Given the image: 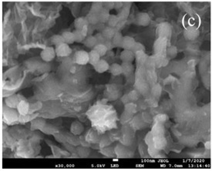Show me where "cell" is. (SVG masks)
I'll list each match as a JSON object with an SVG mask.
<instances>
[{"instance_id": "6da1fadb", "label": "cell", "mask_w": 212, "mask_h": 171, "mask_svg": "<svg viewBox=\"0 0 212 171\" xmlns=\"http://www.w3.org/2000/svg\"><path fill=\"white\" fill-rule=\"evenodd\" d=\"M2 116L7 123H12L16 121H19L20 113L18 111H16L15 109L6 106L5 107H3Z\"/></svg>"}, {"instance_id": "7a4b0ae2", "label": "cell", "mask_w": 212, "mask_h": 171, "mask_svg": "<svg viewBox=\"0 0 212 171\" xmlns=\"http://www.w3.org/2000/svg\"><path fill=\"white\" fill-rule=\"evenodd\" d=\"M89 52L85 50H78L73 56V61L75 63L80 65H84L89 63Z\"/></svg>"}, {"instance_id": "3957f363", "label": "cell", "mask_w": 212, "mask_h": 171, "mask_svg": "<svg viewBox=\"0 0 212 171\" xmlns=\"http://www.w3.org/2000/svg\"><path fill=\"white\" fill-rule=\"evenodd\" d=\"M56 53L55 48L52 46H46L40 52V57L44 62H51L56 57Z\"/></svg>"}, {"instance_id": "277c9868", "label": "cell", "mask_w": 212, "mask_h": 171, "mask_svg": "<svg viewBox=\"0 0 212 171\" xmlns=\"http://www.w3.org/2000/svg\"><path fill=\"white\" fill-rule=\"evenodd\" d=\"M55 50H56V56L58 57H63V58L70 56L73 52L69 45L66 43H61L58 45H56Z\"/></svg>"}, {"instance_id": "5b68a950", "label": "cell", "mask_w": 212, "mask_h": 171, "mask_svg": "<svg viewBox=\"0 0 212 171\" xmlns=\"http://www.w3.org/2000/svg\"><path fill=\"white\" fill-rule=\"evenodd\" d=\"M23 99H21V96L20 95L12 94V95H10L6 97V99L5 100V106H7V107L12 108V109H16L19 103Z\"/></svg>"}, {"instance_id": "8992f818", "label": "cell", "mask_w": 212, "mask_h": 171, "mask_svg": "<svg viewBox=\"0 0 212 171\" xmlns=\"http://www.w3.org/2000/svg\"><path fill=\"white\" fill-rule=\"evenodd\" d=\"M75 36V42L76 43H83L88 34V25L83 28L82 29H75L73 31Z\"/></svg>"}, {"instance_id": "52a82bcc", "label": "cell", "mask_w": 212, "mask_h": 171, "mask_svg": "<svg viewBox=\"0 0 212 171\" xmlns=\"http://www.w3.org/2000/svg\"><path fill=\"white\" fill-rule=\"evenodd\" d=\"M110 65L108 63V62L106 60L100 59L97 63H96L93 65V68H94L95 71L97 72L98 73H104L106 71H109Z\"/></svg>"}, {"instance_id": "ba28073f", "label": "cell", "mask_w": 212, "mask_h": 171, "mask_svg": "<svg viewBox=\"0 0 212 171\" xmlns=\"http://www.w3.org/2000/svg\"><path fill=\"white\" fill-rule=\"evenodd\" d=\"M84 131V127L83 125V123L80 121H74L71 125H70V133L76 135V136H80L81 135Z\"/></svg>"}, {"instance_id": "9c48e42d", "label": "cell", "mask_w": 212, "mask_h": 171, "mask_svg": "<svg viewBox=\"0 0 212 171\" xmlns=\"http://www.w3.org/2000/svg\"><path fill=\"white\" fill-rule=\"evenodd\" d=\"M120 58L122 62H129L131 63L135 58L134 52L131 49H124L120 56Z\"/></svg>"}, {"instance_id": "30bf717a", "label": "cell", "mask_w": 212, "mask_h": 171, "mask_svg": "<svg viewBox=\"0 0 212 171\" xmlns=\"http://www.w3.org/2000/svg\"><path fill=\"white\" fill-rule=\"evenodd\" d=\"M17 111L19 112L20 115H25L29 113L30 109V104L25 100H22L19 103L18 107L16 108Z\"/></svg>"}, {"instance_id": "8fae6325", "label": "cell", "mask_w": 212, "mask_h": 171, "mask_svg": "<svg viewBox=\"0 0 212 171\" xmlns=\"http://www.w3.org/2000/svg\"><path fill=\"white\" fill-rule=\"evenodd\" d=\"M46 124V121L43 119H34L33 121H31V130H42L44 126Z\"/></svg>"}, {"instance_id": "7c38bea8", "label": "cell", "mask_w": 212, "mask_h": 171, "mask_svg": "<svg viewBox=\"0 0 212 171\" xmlns=\"http://www.w3.org/2000/svg\"><path fill=\"white\" fill-rule=\"evenodd\" d=\"M83 45L85 46H86L87 48H89V49H93L96 45H97V40L95 37V36L93 35H89L86 37V39L84 40V41L83 42Z\"/></svg>"}, {"instance_id": "4fadbf2b", "label": "cell", "mask_w": 212, "mask_h": 171, "mask_svg": "<svg viewBox=\"0 0 212 171\" xmlns=\"http://www.w3.org/2000/svg\"><path fill=\"white\" fill-rule=\"evenodd\" d=\"M109 72L110 73L111 75H113L114 76H120L123 73V69H122L121 65L118 64V63H113L110 65Z\"/></svg>"}, {"instance_id": "5bb4252c", "label": "cell", "mask_w": 212, "mask_h": 171, "mask_svg": "<svg viewBox=\"0 0 212 171\" xmlns=\"http://www.w3.org/2000/svg\"><path fill=\"white\" fill-rule=\"evenodd\" d=\"M66 142L76 147H78L80 145V137H79V136L74 135L73 133H66Z\"/></svg>"}, {"instance_id": "9a60e30c", "label": "cell", "mask_w": 212, "mask_h": 171, "mask_svg": "<svg viewBox=\"0 0 212 171\" xmlns=\"http://www.w3.org/2000/svg\"><path fill=\"white\" fill-rule=\"evenodd\" d=\"M117 29L114 27H111L109 25H106L105 29L103 30L102 33L105 36L106 40H112L113 37L114 36L115 33L117 32Z\"/></svg>"}, {"instance_id": "2e32d148", "label": "cell", "mask_w": 212, "mask_h": 171, "mask_svg": "<svg viewBox=\"0 0 212 171\" xmlns=\"http://www.w3.org/2000/svg\"><path fill=\"white\" fill-rule=\"evenodd\" d=\"M89 153H90L89 147H83L81 145L76 147V154L78 156L81 158H86L89 156Z\"/></svg>"}, {"instance_id": "e0dca14e", "label": "cell", "mask_w": 212, "mask_h": 171, "mask_svg": "<svg viewBox=\"0 0 212 171\" xmlns=\"http://www.w3.org/2000/svg\"><path fill=\"white\" fill-rule=\"evenodd\" d=\"M89 63L90 65H94L96 63H97L98 61L101 59V56H100V54L96 50H94L93 49L89 51Z\"/></svg>"}, {"instance_id": "ac0fdd59", "label": "cell", "mask_w": 212, "mask_h": 171, "mask_svg": "<svg viewBox=\"0 0 212 171\" xmlns=\"http://www.w3.org/2000/svg\"><path fill=\"white\" fill-rule=\"evenodd\" d=\"M135 41L132 37L130 36H125L123 39V42H122V45L121 47L124 49H132V48L133 47L134 44H135Z\"/></svg>"}, {"instance_id": "d6986e66", "label": "cell", "mask_w": 212, "mask_h": 171, "mask_svg": "<svg viewBox=\"0 0 212 171\" xmlns=\"http://www.w3.org/2000/svg\"><path fill=\"white\" fill-rule=\"evenodd\" d=\"M62 36L64 39V43H67L69 45L73 44L75 42V36L73 32L70 31H65L62 33Z\"/></svg>"}, {"instance_id": "ffe728a7", "label": "cell", "mask_w": 212, "mask_h": 171, "mask_svg": "<svg viewBox=\"0 0 212 171\" xmlns=\"http://www.w3.org/2000/svg\"><path fill=\"white\" fill-rule=\"evenodd\" d=\"M37 116H38V114H35V113H28L25 115H20L19 122H20L22 123L31 122L34 119H36L37 117Z\"/></svg>"}, {"instance_id": "44dd1931", "label": "cell", "mask_w": 212, "mask_h": 171, "mask_svg": "<svg viewBox=\"0 0 212 171\" xmlns=\"http://www.w3.org/2000/svg\"><path fill=\"white\" fill-rule=\"evenodd\" d=\"M88 22L86 17H79L76 18L74 21V26L76 29H82L83 28L88 25Z\"/></svg>"}, {"instance_id": "7402d4cb", "label": "cell", "mask_w": 212, "mask_h": 171, "mask_svg": "<svg viewBox=\"0 0 212 171\" xmlns=\"http://www.w3.org/2000/svg\"><path fill=\"white\" fill-rule=\"evenodd\" d=\"M86 19L89 24H92V25H96L97 23H98L100 22L99 21V17H98V13H96L92 11H90L86 15Z\"/></svg>"}, {"instance_id": "603a6c76", "label": "cell", "mask_w": 212, "mask_h": 171, "mask_svg": "<svg viewBox=\"0 0 212 171\" xmlns=\"http://www.w3.org/2000/svg\"><path fill=\"white\" fill-rule=\"evenodd\" d=\"M123 36L121 35V33L117 30V32L115 33L114 36L113 37V39L111 40L112 43L113 44L114 47H121L122 45V42H123Z\"/></svg>"}, {"instance_id": "cb8c5ba5", "label": "cell", "mask_w": 212, "mask_h": 171, "mask_svg": "<svg viewBox=\"0 0 212 171\" xmlns=\"http://www.w3.org/2000/svg\"><path fill=\"white\" fill-rule=\"evenodd\" d=\"M42 131L43 133L45 134H47V135H54L56 133L59 132L58 131V129L56 128L55 126L53 125H51V124H46L44 126V127L42 129Z\"/></svg>"}, {"instance_id": "d4e9b609", "label": "cell", "mask_w": 212, "mask_h": 171, "mask_svg": "<svg viewBox=\"0 0 212 171\" xmlns=\"http://www.w3.org/2000/svg\"><path fill=\"white\" fill-rule=\"evenodd\" d=\"M151 133L153 135L154 137L162 136L163 134H164V127H163V125H161L160 123H157L152 129Z\"/></svg>"}, {"instance_id": "484cf974", "label": "cell", "mask_w": 212, "mask_h": 171, "mask_svg": "<svg viewBox=\"0 0 212 171\" xmlns=\"http://www.w3.org/2000/svg\"><path fill=\"white\" fill-rule=\"evenodd\" d=\"M110 16V15L109 13V11L105 8H103V9L98 13L99 21L101 22H104V23L107 22Z\"/></svg>"}, {"instance_id": "4316f807", "label": "cell", "mask_w": 212, "mask_h": 171, "mask_svg": "<svg viewBox=\"0 0 212 171\" xmlns=\"http://www.w3.org/2000/svg\"><path fill=\"white\" fill-rule=\"evenodd\" d=\"M112 140L110 139V137L107 135H104L103 136L100 140H99V146H100V149L101 148H104V147H108L112 143Z\"/></svg>"}, {"instance_id": "83f0119b", "label": "cell", "mask_w": 212, "mask_h": 171, "mask_svg": "<svg viewBox=\"0 0 212 171\" xmlns=\"http://www.w3.org/2000/svg\"><path fill=\"white\" fill-rule=\"evenodd\" d=\"M93 49L96 50L100 54V56L101 57L104 56L108 52V49L106 48L105 44H101V43H98L97 45H96V46L93 48Z\"/></svg>"}, {"instance_id": "f1b7e54d", "label": "cell", "mask_w": 212, "mask_h": 171, "mask_svg": "<svg viewBox=\"0 0 212 171\" xmlns=\"http://www.w3.org/2000/svg\"><path fill=\"white\" fill-rule=\"evenodd\" d=\"M122 69H123V73L125 75V76H129L132 71H133V65L131 63H129V62H123L122 64Z\"/></svg>"}, {"instance_id": "f546056e", "label": "cell", "mask_w": 212, "mask_h": 171, "mask_svg": "<svg viewBox=\"0 0 212 171\" xmlns=\"http://www.w3.org/2000/svg\"><path fill=\"white\" fill-rule=\"evenodd\" d=\"M50 41L51 43L53 45H54L55 46L56 45H58L61 43H64V39L62 36V34H56V35H53L51 39H50Z\"/></svg>"}, {"instance_id": "4dcf8cb0", "label": "cell", "mask_w": 212, "mask_h": 171, "mask_svg": "<svg viewBox=\"0 0 212 171\" xmlns=\"http://www.w3.org/2000/svg\"><path fill=\"white\" fill-rule=\"evenodd\" d=\"M49 146L51 147V150H52V153H53L54 157H56V158L63 157V150L60 149V147H56V145H53V144H50Z\"/></svg>"}, {"instance_id": "1f68e13d", "label": "cell", "mask_w": 212, "mask_h": 171, "mask_svg": "<svg viewBox=\"0 0 212 171\" xmlns=\"http://www.w3.org/2000/svg\"><path fill=\"white\" fill-rule=\"evenodd\" d=\"M100 153L103 155H104L105 156H107V157H113L114 154H116L115 150H113V149L112 147H110V146L104 147V148H101L100 149Z\"/></svg>"}, {"instance_id": "d6a6232c", "label": "cell", "mask_w": 212, "mask_h": 171, "mask_svg": "<svg viewBox=\"0 0 212 171\" xmlns=\"http://www.w3.org/2000/svg\"><path fill=\"white\" fill-rule=\"evenodd\" d=\"M119 22H120V19L117 16H113V15L111 16L110 15V18H109V19H108L106 23H107V25L116 28Z\"/></svg>"}, {"instance_id": "836d02e7", "label": "cell", "mask_w": 212, "mask_h": 171, "mask_svg": "<svg viewBox=\"0 0 212 171\" xmlns=\"http://www.w3.org/2000/svg\"><path fill=\"white\" fill-rule=\"evenodd\" d=\"M53 136H54V139L56 140V141L60 143L63 144L66 142V135L62 133L57 132L53 135Z\"/></svg>"}, {"instance_id": "e575fe53", "label": "cell", "mask_w": 212, "mask_h": 171, "mask_svg": "<svg viewBox=\"0 0 212 171\" xmlns=\"http://www.w3.org/2000/svg\"><path fill=\"white\" fill-rule=\"evenodd\" d=\"M63 147H65V150L69 151L71 154H76V146L70 144L68 142H66L65 143H63Z\"/></svg>"}, {"instance_id": "d590c367", "label": "cell", "mask_w": 212, "mask_h": 171, "mask_svg": "<svg viewBox=\"0 0 212 171\" xmlns=\"http://www.w3.org/2000/svg\"><path fill=\"white\" fill-rule=\"evenodd\" d=\"M42 107V103L40 102L35 103L33 105H30V109H29V113H34L36 111L39 110Z\"/></svg>"}, {"instance_id": "8d00e7d4", "label": "cell", "mask_w": 212, "mask_h": 171, "mask_svg": "<svg viewBox=\"0 0 212 171\" xmlns=\"http://www.w3.org/2000/svg\"><path fill=\"white\" fill-rule=\"evenodd\" d=\"M102 9H103V6H102L101 4H100V3H93L92 7H91L90 11L94 12L96 13H99Z\"/></svg>"}, {"instance_id": "74e56055", "label": "cell", "mask_w": 212, "mask_h": 171, "mask_svg": "<svg viewBox=\"0 0 212 171\" xmlns=\"http://www.w3.org/2000/svg\"><path fill=\"white\" fill-rule=\"evenodd\" d=\"M95 37L97 40V43H101V44H104L106 43V39L105 38V36L103 35L102 32H97L96 35H95Z\"/></svg>"}, {"instance_id": "f35d334b", "label": "cell", "mask_w": 212, "mask_h": 171, "mask_svg": "<svg viewBox=\"0 0 212 171\" xmlns=\"http://www.w3.org/2000/svg\"><path fill=\"white\" fill-rule=\"evenodd\" d=\"M136 107L133 103H127L125 106V111L132 114L133 113H135L136 111Z\"/></svg>"}, {"instance_id": "ab89813d", "label": "cell", "mask_w": 212, "mask_h": 171, "mask_svg": "<svg viewBox=\"0 0 212 171\" xmlns=\"http://www.w3.org/2000/svg\"><path fill=\"white\" fill-rule=\"evenodd\" d=\"M144 49V46L140 44V43H135L133 47L132 48V51L133 52H140V51H143Z\"/></svg>"}, {"instance_id": "60d3db41", "label": "cell", "mask_w": 212, "mask_h": 171, "mask_svg": "<svg viewBox=\"0 0 212 171\" xmlns=\"http://www.w3.org/2000/svg\"><path fill=\"white\" fill-rule=\"evenodd\" d=\"M104 24H105V23L101 22H99L98 23H97V24L95 25L96 31H97L98 32H102L103 30L105 29V27L106 26V25H105Z\"/></svg>"}, {"instance_id": "b9f144b4", "label": "cell", "mask_w": 212, "mask_h": 171, "mask_svg": "<svg viewBox=\"0 0 212 171\" xmlns=\"http://www.w3.org/2000/svg\"><path fill=\"white\" fill-rule=\"evenodd\" d=\"M104 44H105V45L106 46V48L108 49V50H111L114 47V45H113V44L112 43L111 40H106V43H104Z\"/></svg>"}]
</instances>
